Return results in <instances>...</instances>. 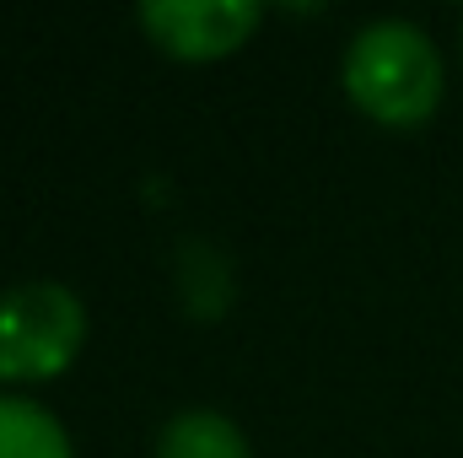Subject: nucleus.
Segmentation results:
<instances>
[{"mask_svg": "<svg viewBox=\"0 0 463 458\" xmlns=\"http://www.w3.org/2000/svg\"><path fill=\"white\" fill-rule=\"evenodd\" d=\"M0 458H76V448L49 405L0 388Z\"/></svg>", "mask_w": 463, "mask_h": 458, "instance_id": "obj_4", "label": "nucleus"}, {"mask_svg": "<svg viewBox=\"0 0 463 458\" xmlns=\"http://www.w3.org/2000/svg\"><path fill=\"white\" fill-rule=\"evenodd\" d=\"M87 340V308L60 281H22L0 291V383H49Z\"/></svg>", "mask_w": 463, "mask_h": 458, "instance_id": "obj_2", "label": "nucleus"}, {"mask_svg": "<svg viewBox=\"0 0 463 458\" xmlns=\"http://www.w3.org/2000/svg\"><path fill=\"white\" fill-rule=\"evenodd\" d=\"M156 458H253V448H248V437L232 415L194 405V410H178V415L162 421Z\"/></svg>", "mask_w": 463, "mask_h": 458, "instance_id": "obj_5", "label": "nucleus"}, {"mask_svg": "<svg viewBox=\"0 0 463 458\" xmlns=\"http://www.w3.org/2000/svg\"><path fill=\"white\" fill-rule=\"evenodd\" d=\"M178 286H184V308H194V313H222L232 297L227 264L205 243H184V253H178Z\"/></svg>", "mask_w": 463, "mask_h": 458, "instance_id": "obj_6", "label": "nucleus"}, {"mask_svg": "<svg viewBox=\"0 0 463 458\" xmlns=\"http://www.w3.org/2000/svg\"><path fill=\"white\" fill-rule=\"evenodd\" d=\"M340 81H345V98L366 119H377L388 129H415L442 109L448 71H442V49L431 43L426 27H415L404 16H377L350 33Z\"/></svg>", "mask_w": 463, "mask_h": 458, "instance_id": "obj_1", "label": "nucleus"}, {"mask_svg": "<svg viewBox=\"0 0 463 458\" xmlns=\"http://www.w3.org/2000/svg\"><path fill=\"white\" fill-rule=\"evenodd\" d=\"M135 22L173 60H222L259 33L264 5L259 0H146Z\"/></svg>", "mask_w": 463, "mask_h": 458, "instance_id": "obj_3", "label": "nucleus"}]
</instances>
